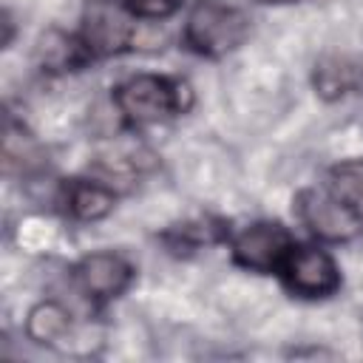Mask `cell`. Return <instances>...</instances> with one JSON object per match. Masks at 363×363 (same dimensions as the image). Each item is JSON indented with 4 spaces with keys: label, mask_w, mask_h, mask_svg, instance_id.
Returning <instances> with one entry per match:
<instances>
[{
    "label": "cell",
    "mask_w": 363,
    "mask_h": 363,
    "mask_svg": "<svg viewBox=\"0 0 363 363\" xmlns=\"http://www.w3.org/2000/svg\"><path fill=\"white\" fill-rule=\"evenodd\" d=\"M292 250L289 233L275 224V221H261L252 227H244L233 238V258L235 264L255 269V272H269L286 261Z\"/></svg>",
    "instance_id": "obj_5"
},
{
    "label": "cell",
    "mask_w": 363,
    "mask_h": 363,
    "mask_svg": "<svg viewBox=\"0 0 363 363\" xmlns=\"http://www.w3.org/2000/svg\"><path fill=\"white\" fill-rule=\"evenodd\" d=\"M3 156H6V167H11L14 162H20L23 167H28V164H37L40 147H37V142L23 130V125H14L11 119H6Z\"/></svg>",
    "instance_id": "obj_11"
},
{
    "label": "cell",
    "mask_w": 363,
    "mask_h": 363,
    "mask_svg": "<svg viewBox=\"0 0 363 363\" xmlns=\"http://www.w3.org/2000/svg\"><path fill=\"white\" fill-rule=\"evenodd\" d=\"M71 332V315L62 303L57 301H43L37 303L28 318H26V335L34 343L43 346H57L60 340H65V335Z\"/></svg>",
    "instance_id": "obj_9"
},
{
    "label": "cell",
    "mask_w": 363,
    "mask_h": 363,
    "mask_svg": "<svg viewBox=\"0 0 363 363\" xmlns=\"http://www.w3.org/2000/svg\"><path fill=\"white\" fill-rule=\"evenodd\" d=\"M267 3H289V0H267Z\"/></svg>",
    "instance_id": "obj_13"
},
{
    "label": "cell",
    "mask_w": 363,
    "mask_h": 363,
    "mask_svg": "<svg viewBox=\"0 0 363 363\" xmlns=\"http://www.w3.org/2000/svg\"><path fill=\"white\" fill-rule=\"evenodd\" d=\"M82 48L94 57H111L133 43V14L125 0H91L82 11Z\"/></svg>",
    "instance_id": "obj_3"
},
{
    "label": "cell",
    "mask_w": 363,
    "mask_h": 363,
    "mask_svg": "<svg viewBox=\"0 0 363 363\" xmlns=\"http://www.w3.org/2000/svg\"><path fill=\"white\" fill-rule=\"evenodd\" d=\"M128 11L142 20H164L179 11L182 0H125Z\"/></svg>",
    "instance_id": "obj_12"
},
{
    "label": "cell",
    "mask_w": 363,
    "mask_h": 363,
    "mask_svg": "<svg viewBox=\"0 0 363 363\" xmlns=\"http://www.w3.org/2000/svg\"><path fill=\"white\" fill-rule=\"evenodd\" d=\"M74 275H77L79 289L88 298L108 301V298H116L119 292H125V286L133 278V269L116 252H91L77 264Z\"/></svg>",
    "instance_id": "obj_7"
},
{
    "label": "cell",
    "mask_w": 363,
    "mask_h": 363,
    "mask_svg": "<svg viewBox=\"0 0 363 363\" xmlns=\"http://www.w3.org/2000/svg\"><path fill=\"white\" fill-rule=\"evenodd\" d=\"M320 187L363 224V159L335 164Z\"/></svg>",
    "instance_id": "obj_8"
},
{
    "label": "cell",
    "mask_w": 363,
    "mask_h": 363,
    "mask_svg": "<svg viewBox=\"0 0 363 363\" xmlns=\"http://www.w3.org/2000/svg\"><path fill=\"white\" fill-rule=\"evenodd\" d=\"M116 204L113 190L96 182H74L68 190V210L79 221H99L105 218Z\"/></svg>",
    "instance_id": "obj_10"
},
{
    "label": "cell",
    "mask_w": 363,
    "mask_h": 363,
    "mask_svg": "<svg viewBox=\"0 0 363 363\" xmlns=\"http://www.w3.org/2000/svg\"><path fill=\"white\" fill-rule=\"evenodd\" d=\"M116 108L133 125H153L173 113H184L190 108V85L179 79H167L159 74H136L116 85Z\"/></svg>",
    "instance_id": "obj_1"
},
{
    "label": "cell",
    "mask_w": 363,
    "mask_h": 363,
    "mask_svg": "<svg viewBox=\"0 0 363 363\" xmlns=\"http://www.w3.org/2000/svg\"><path fill=\"white\" fill-rule=\"evenodd\" d=\"M298 216L309 227V233H315L323 241H349L363 227L323 187H312V190H303L298 196Z\"/></svg>",
    "instance_id": "obj_6"
},
{
    "label": "cell",
    "mask_w": 363,
    "mask_h": 363,
    "mask_svg": "<svg viewBox=\"0 0 363 363\" xmlns=\"http://www.w3.org/2000/svg\"><path fill=\"white\" fill-rule=\"evenodd\" d=\"M247 37V17L221 3V0H199L184 23V40L193 51L207 57H221L241 45Z\"/></svg>",
    "instance_id": "obj_2"
},
{
    "label": "cell",
    "mask_w": 363,
    "mask_h": 363,
    "mask_svg": "<svg viewBox=\"0 0 363 363\" xmlns=\"http://www.w3.org/2000/svg\"><path fill=\"white\" fill-rule=\"evenodd\" d=\"M281 269L289 289L303 298H323L340 286L337 264L332 261L329 252L318 247H292Z\"/></svg>",
    "instance_id": "obj_4"
}]
</instances>
